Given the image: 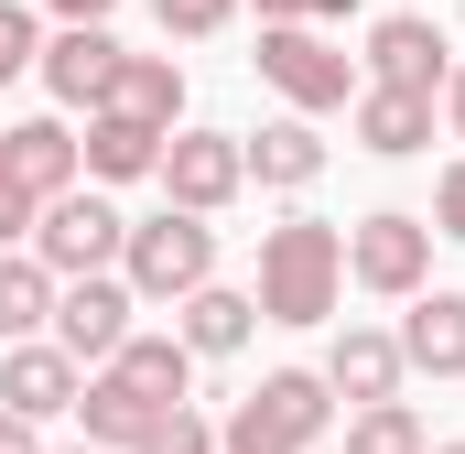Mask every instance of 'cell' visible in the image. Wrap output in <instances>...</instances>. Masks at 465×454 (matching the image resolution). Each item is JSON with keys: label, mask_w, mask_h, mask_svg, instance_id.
Wrapping results in <instances>:
<instances>
[{"label": "cell", "mask_w": 465, "mask_h": 454, "mask_svg": "<svg viewBox=\"0 0 465 454\" xmlns=\"http://www.w3.org/2000/svg\"><path fill=\"white\" fill-rule=\"evenodd\" d=\"M347 281V238L325 217H292L260 238V325H325Z\"/></svg>", "instance_id": "obj_1"}, {"label": "cell", "mask_w": 465, "mask_h": 454, "mask_svg": "<svg viewBox=\"0 0 465 454\" xmlns=\"http://www.w3.org/2000/svg\"><path fill=\"white\" fill-rule=\"evenodd\" d=\"M325 422H336L325 368H271L228 422H217V454H314V444H325Z\"/></svg>", "instance_id": "obj_2"}, {"label": "cell", "mask_w": 465, "mask_h": 454, "mask_svg": "<svg viewBox=\"0 0 465 454\" xmlns=\"http://www.w3.org/2000/svg\"><path fill=\"white\" fill-rule=\"evenodd\" d=\"M119 281L141 292V303H184L195 281H217V227L195 217V206H163V217H141L119 238Z\"/></svg>", "instance_id": "obj_3"}, {"label": "cell", "mask_w": 465, "mask_h": 454, "mask_svg": "<svg viewBox=\"0 0 465 454\" xmlns=\"http://www.w3.org/2000/svg\"><path fill=\"white\" fill-rule=\"evenodd\" d=\"M119 238H130V217H119L109 195H76V184H65V195L33 217V260H44L54 281H76V271H109Z\"/></svg>", "instance_id": "obj_4"}, {"label": "cell", "mask_w": 465, "mask_h": 454, "mask_svg": "<svg viewBox=\"0 0 465 454\" xmlns=\"http://www.w3.org/2000/svg\"><path fill=\"white\" fill-rule=\"evenodd\" d=\"M260 76H271L292 109H347L357 98V65L314 33V22H271V33H260Z\"/></svg>", "instance_id": "obj_5"}, {"label": "cell", "mask_w": 465, "mask_h": 454, "mask_svg": "<svg viewBox=\"0 0 465 454\" xmlns=\"http://www.w3.org/2000/svg\"><path fill=\"white\" fill-rule=\"evenodd\" d=\"M347 271L368 292H422V271H433V217H401V206L357 217L347 227Z\"/></svg>", "instance_id": "obj_6"}, {"label": "cell", "mask_w": 465, "mask_h": 454, "mask_svg": "<svg viewBox=\"0 0 465 454\" xmlns=\"http://www.w3.org/2000/svg\"><path fill=\"white\" fill-rule=\"evenodd\" d=\"M163 195L173 206H195V217H217L238 184H249V152H238V130H184V141H163Z\"/></svg>", "instance_id": "obj_7"}, {"label": "cell", "mask_w": 465, "mask_h": 454, "mask_svg": "<svg viewBox=\"0 0 465 454\" xmlns=\"http://www.w3.org/2000/svg\"><path fill=\"white\" fill-rule=\"evenodd\" d=\"M130 281H109V271H76V281H54V346L87 368V357H119V336H130Z\"/></svg>", "instance_id": "obj_8"}, {"label": "cell", "mask_w": 465, "mask_h": 454, "mask_svg": "<svg viewBox=\"0 0 465 454\" xmlns=\"http://www.w3.org/2000/svg\"><path fill=\"white\" fill-rule=\"evenodd\" d=\"M368 76H379V87H422V98H433L455 65H444V33H433L422 11H390V22L368 33Z\"/></svg>", "instance_id": "obj_9"}, {"label": "cell", "mask_w": 465, "mask_h": 454, "mask_svg": "<svg viewBox=\"0 0 465 454\" xmlns=\"http://www.w3.org/2000/svg\"><path fill=\"white\" fill-rule=\"evenodd\" d=\"M76 390H87V368H76L65 346H11V357H0V400H11L22 422H54V411H76Z\"/></svg>", "instance_id": "obj_10"}, {"label": "cell", "mask_w": 465, "mask_h": 454, "mask_svg": "<svg viewBox=\"0 0 465 454\" xmlns=\"http://www.w3.org/2000/svg\"><path fill=\"white\" fill-rule=\"evenodd\" d=\"M163 141H173V130H152V119H119V109H98V119H87V141H76V163H87V184H141V173L163 163Z\"/></svg>", "instance_id": "obj_11"}, {"label": "cell", "mask_w": 465, "mask_h": 454, "mask_svg": "<svg viewBox=\"0 0 465 454\" xmlns=\"http://www.w3.org/2000/svg\"><path fill=\"white\" fill-rule=\"evenodd\" d=\"M33 65H44V87H54L65 109H98V87H109L119 44H109V33H98V22H65V33H54V44H44Z\"/></svg>", "instance_id": "obj_12"}, {"label": "cell", "mask_w": 465, "mask_h": 454, "mask_svg": "<svg viewBox=\"0 0 465 454\" xmlns=\"http://www.w3.org/2000/svg\"><path fill=\"white\" fill-rule=\"evenodd\" d=\"M357 141H368L379 163L422 152V141H433V98H422V87H379V76H368V87H357Z\"/></svg>", "instance_id": "obj_13"}, {"label": "cell", "mask_w": 465, "mask_h": 454, "mask_svg": "<svg viewBox=\"0 0 465 454\" xmlns=\"http://www.w3.org/2000/svg\"><path fill=\"white\" fill-rule=\"evenodd\" d=\"M98 109L173 130V109H184V65H173V54H119V65H109V87H98Z\"/></svg>", "instance_id": "obj_14"}, {"label": "cell", "mask_w": 465, "mask_h": 454, "mask_svg": "<svg viewBox=\"0 0 465 454\" xmlns=\"http://www.w3.org/2000/svg\"><path fill=\"white\" fill-rule=\"evenodd\" d=\"M98 368L130 379L152 411H173V400H184V379H195V346H184V336H119V357H98Z\"/></svg>", "instance_id": "obj_15"}, {"label": "cell", "mask_w": 465, "mask_h": 454, "mask_svg": "<svg viewBox=\"0 0 465 454\" xmlns=\"http://www.w3.org/2000/svg\"><path fill=\"white\" fill-rule=\"evenodd\" d=\"M401 336H379V325H347L336 336V357H325V390H347V400H390L401 390Z\"/></svg>", "instance_id": "obj_16"}, {"label": "cell", "mask_w": 465, "mask_h": 454, "mask_svg": "<svg viewBox=\"0 0 465 454\" xmlns=\"http://www.w3.org/2000/svg\"><path fill=\"white\" fill-rule=\"evenodd\" d=\"M401 357H411V368H433V379H465V292H411Z\"/></svg>", "instance_id": "obj_17"}, {"label": "cell", "mask_w": 465, "mask_h": 454, "mask_svg": "<svg viewBox=\"0 0 465 454\" xmlns=\"http://www.w3.org/2000/svg\"><path fill=\"white\" fill-rule=\"evenodd\" d=\"M249 325H260V292H228V281H195L184 292V346L195 357H238Z\"/></svg>", "instance_id": "obj_18"}, {"label": "cell", "mask_w": 465, "mask_h": 454, "mask_svg": "<svg viewBox=\"0 0 465 454\" xmlns=\"http://www.w3.org/2000/svg\"><path fill=\"white\" fill-rule=\"evenodd\" d=\"M76 422H87V444H119V454H130L141 433H152V422H163V411H152L130 379H109V368H98V379L76 390Z\"/></svg>", "instance_id": "obj_19"}, {"label": "cell", "mask_w": 465, "mask_h": 454, "mask_svg": "<svg viewBox=\"0 0 465 454\" xmlns=\"http://www.w3.org/2000/svg\"><path fill=\"white\" fill-rule=\"evenodd\" d=\"M238 152H249V173H260V184H282V195H303V184L325 173V141H314L303 119H271V130H260V141H238Z\"/></svg>", "instance_id": "obj_20"}, {"label": "cell", "mask_w": 465, "mask_h": 454, "mask_svg": "<svg viewBox=\"0 0 465 454\" xmlns=\"http://www.w3.org/2000/svg\"><path fill=\"white\" fill-rule=\"evenodd\" d=\"M11 163H22L33 206H54V195L76 184V130H65V119H22V130H11Z\"/></svg>", "instance_id": "obj_21"}, {"label": "cell", "mask_w": 465, "mask_h": 454, "mask_svg": "<svg viewBox=\"0 0 465 454\" xmlns=\"http://www.w3.org/2000/svg\"><path fill=\"white\" fill-rule=\"evenodd\" d=\"M33 325H54V271L0 249V336H33Z\"/></svg>", "instance_id": "obj_22"}, {"label": "cell", "mask_w": 465, "mask_h": 454, "mask_svg": "<svg viewBox=\"0 0 465 454\" xmlns=\"http://www.w3.org/2000/svg\"><path fill=\"white\" fill-rule=\"evenodd\" d=\"M347 454H422V411L390 390V400H357V422H347Z\"/></svg>", "instance_id": "obj_23"}, {"label": "cell", "mask_w": 465, "mask_h": 454, "mask_svg": "<svg viewBox=\"0 0 465 454\" xmlns=\"http://www.w3.org/2000/svg\"><path fill=\"white\" fill-rule=\"evenodd\" d=\"M33 217H44V206H33V184H22V163H11V130H0V249L33 238Z\"/></svg>", "instance_id": "obj_24"}, {"label": "cell", "mask_w": 465, "mask_h": 454, "mask_svg": "<svg viewBox=\"0 0 465 454\" xmlns=\"http://www.w3.org/2000/svg\"><path fill=\"white\" fill-rule=\"evenodd\" d=\"M130 454H217V433H206V422H195V411L173 400V411H163V422H152V433H141Z\"/></svg>", "instance_id": "obj_25"}, {"label": "cell", "mask_w": 465, "mask_h": 454, "mask_svg": "<svg viewBox=\"0 0 465 454\" xmlns=\"http://www.w3.org/2000/svg\"><path fill=\"white\" fill-rule=\"evenodd\" d=\"M152 11H163V33H184V44H195V33H228L238 0H152Z\"/></svg>", "instance_id": "obj_26"}, {"label": "cell", "mask_w": 465, "mask_h": 454, "mask_svg": "<svg viewBox=\"0 0 465 454\" xmlns=\"http://www.w3.org/2000/svg\"><path fill=\"white\" fill-rule=\"evenodd\" d=\"M33 54H44V44H33V11H11V0H0V87H11Z\"/></svg>", "instance_id": "obj_27"}, {"label": "cell", "mask_w": 465, "mask_h": 454, "mask_svg": "<svg viewBox=\"0 0 465 454\" xmlns=\"http://www.w3.org/2000/svg\"><path fill=\"white\" fill-rule=\"evenodd\" d=\"M433 238H465V163L433 184Z\"/></svg>", "instance_id": "obj_28"}, {"label": "cell", "mask_w": 465, "mask_h": 454, "mask_svg": "<svg viewBox=\"0 0 465 454\" xmlns=\"http://www.w3.org/2000/svg\"><path fill=\"white\" fill-rule=\"evenodd\" d=\"M336 11H357V0H260V22H336Z\"/></svg>", "instance_id": "obj_29"}, {"label": "cell", "mask_w": 465, "mask_h": 454, "mask_svg": "<svg viewBox=\"0 0 465 454\" xmlns=\"http://www.w3.org/2000/svg\"><path fill=\"white\" fill-rule=\"evenodd\" d=\"M0 454H44V444H33V422H22L11 400H0Z\"/></svg>", "instance_id": "obj_30"}, {"label": "cell", "mask_w": 465, "mask_h": 454, "mask_svg": "<svg viewBox=\"0 0 465 454\" xmlns=\"http://www.w3.org/2000/svg\"><path fill=\"white\" fill-rule=\"evenodd\" d=\"M444 119H455V141H465V65L444 76Z\"/></svg>", "instance_id": "obj_31"}, {"label": "cell", "mask_w": 465, "mask_h": 454, "mask_svg": "<svg viewBox=\"0 0 465 454\" xmlns=\"http://www.w3.org/2000/svg\"><path fill=\"white\" fill-rule=\"evenodd\" d=\"M54 11H65V22H98V11H109V0H54Z\"/></svg>", "instance_id": "obj_32"}, {"label": "cell", "mask_w": 465, "mask_h": 454, "mask_svg": "<svg viewBox=\"0 0 465 454\" xmlns=\"http://www.w3.org/2000/svg\"><path fill=\"white\" fill-rule=\"evenodd\" d=\"M422 454H465V444H422Z\"/></svg>", "instance_id": "obj_33"}, {"label": "cell", "mask_w": 465, "mask_h": 454, "mask_svg": "<svg viewBox=\"0 0 465 454\" xmlns=\"http://www.w3.org/2000/svg\"><path fill=\"white\" fill-rule=\"evenodd\" d=\"M76 454H98V444H76Z\"/></svg>", "instance_id": "obj_34"}]
</instances>
